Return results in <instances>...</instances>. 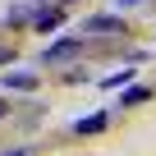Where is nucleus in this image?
Returning a JSON list of instances; mask_svg holds the SVG:
<instances>
[{
  "instance_id": "1",
  "label": "nucleus",
  "mask_w": 156,
  "mask_h": 156,
  "mask_svg": "<svg viewBox=\"0 0 156 156\" xmlns=\"http://www.w3.org/2000/svg\"><path fill=\"white\" fill-rule=\"evenodd\" d=\"M83 32H92V37H110V32H124V23H119L115 14H97V19L83 23Z\"/></svg>"
},
{
  "instance_id": "2",
  "label": "nucleus",
  "mask_w": 156,
  "mask_h": 156,
  "mask_svg": "<svg viewBox=\"0 0 156 156\" xmlns=\"http://www.w3.org/2000/svg\"><path fill=\"white\" fill-rule=\"evenodd\" d=\"M60 19H64V14H60V5H51V9H41V14H37V23H32V28H37V32H55V28H60Z\"/></svg>"
},
{
  "instance_id": "3",
  "label": "nucleus",
  "mask_w": 156,
  "mask_h": 156,
  "mask_svg": "<svg viewBox=\"0 0 156 156\" xmlns=\"http://www.w3.org/2000/svg\"><path fill=\"white\" fill-rule=\"evenodd\" d=\"M5 87H19V92H32V87H37V78H32V73H5Z\"/></svg>"
},
{
  "instance_id": "4",
  "label": "nucleus",
  "mask_w": 156,
  "mask_h": 156,
  "mask_svg": "<svg viewBox=\"0 0 156 156\" xmlns=\"http://www.w3.org/2000/svg\"><path fill=\"white\" fill-rule=\"evenodd\" d=\"M101 129H106V115H87L73 124V133H101Z\"/></svg>"
},
{
  "instance_id": "5",
  "label": "nucleus",
  "mask_w": 156,
  "mask_h": 156,
  "mask_svg": "<svg viewBox=\"0 0 156 156\" xmlns=\"http://www.w3.org/2000/svg\"><path fill=\"white\" fill-rule=\"evenodd\" d=\"M73 51H78V41H60V46H51V51H46V64H51V60H69Z\"/></svg>"
},
{
  "instance_id": "6",
  "label": "nucleus",
  "mask_w": 156,
  "mask_h": 156,
  "mask_svg": "<svg viewBox=\"0 0 156 156\" xmlns=\"http://www.w3.org/2000/svg\"><path fill=\"white\" fill-rule=\"evenodd\" d=\"M133 101H147V87H133V92H124V101H119V106H133Z\"/></svg>"
},
{
  "instance_id": "7",
  "label": "nucleus",
  "mask_w": 156,
  "mask_h": 156,
  "mask_svg": "<svg viewBox=\"0 0 156 156\" xmlns=\"http://www.w3.org/2000/svg\"><path fill=\"white\" fill-rule=\"evenodd\" d=\"M129 78H133V69H124V73H110V78H106V87H119V83H129Z\"/></svg>"
},
{
  "instance_id": "8",
  "label": "nucleus",
  "mask_w": 156,
  "mask_h": 156,
  "mask_svg": "<svg viewBox=\"0 0 156 156\" xmlns=\"http://www.w3.org/2000/svg\"><path fill=\"white\" fill-rule=\"evenodd\" d=\"M119 5H138V0H119Z\"/></svg>"
},
{
  "instance_id": "9",
  "label": "nucleus",
  "mask_w": 156,
  "mask_h": 156,
  "mask_svg": "<svg viewBox=\"0 0 156 156\" xmlns=\"http://www.w3.org/2000/svg\"><path fill=\"white\" fill-rule=\"evenodd\" d=\"M5 156H23V151H5Z\"/></svg>"
},
{
  "instance_id": "10",
  "label": "nucleus",
  "mask_w": 156,
  "mask_h": 156,
  "mask_svg": "<svg viewBox=\"0 0 156 156\" xmlns=\"http://www.w3.org/2000/svg\"><path fill=\"white\" fill-rule=\"evenodd\" d=\"M55 5H69V0H55Z\"/></svg>"
},
{
  "instance_id": "11",
  "label": "nucleus",
  "mask_w": 156,
  "mask_h": 156,
  "mask_svg": "<svg viewBox=\"0 0 156 156\" xmlns=\"http://www.w3.org/2000/svg\"><path fill=\"white\" fill-rule=\"evenodd\" d=\"M0 115H5V106H0Z\"/></svg>"
}]
</instances>
